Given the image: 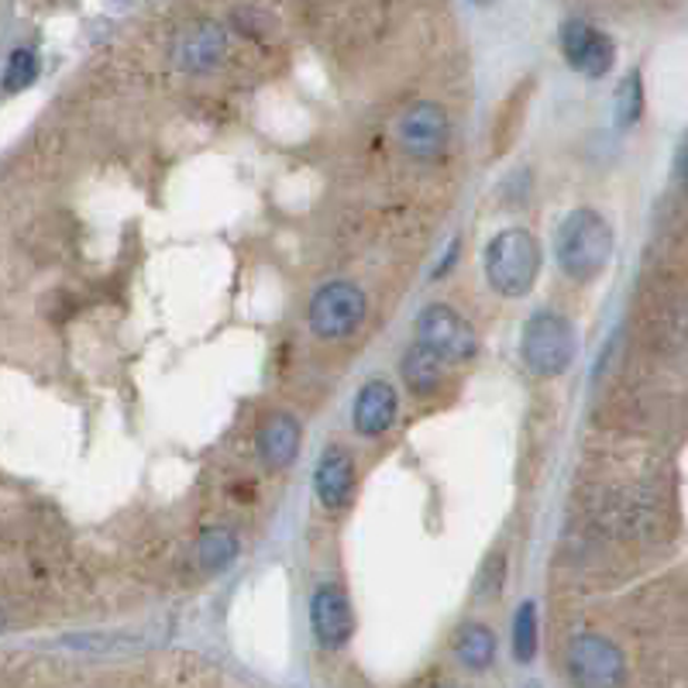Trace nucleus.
I'll use <instances>...</instances> for the list:
<instances>
[{
	"instance_id": "1",
	"label": "nucleus",
	"mask_w": 688,
	"mask_h": 688,
	"mask_svg": "<svg viewBox=\"0 0 688 688\" xmlns=\"http://www.w3.org/2000/svg\"><path fill=\"white\" fill-rule=\"evenodd\" d=\"M555 251H558V266L565 276L578 282L596 279L609 266L612 231L596 210L582 207L565 217V225L558 228V238H555Z\"/></svg>"
},
{
	"instance_id": "2",
	"label": "nucleus",
	"mask_w": 688,
	"mask_h": 688,
	"mask_svg": "<svg viewBox=\"0 0 688 688\" xmlns=\"http://www.w3.org/2000/svg\"><path fill=\"white\" fill-rule=\"evenodd\" d=\"M540 272V245L524 228L499 231L486 248V276L496 293L527 297Z\"/></svg>"
},
{
	"instance_id": "3",
	"label": "nucleus",
	"mask_w": 688,
	"mask_h": 688,
	"mask_svg": "<svg viewBox=\"0 0 688 688\" xmlns=\"http://www.w3.org/2000/svg\"><path fill=\"white\" fill-rule=\"evenodd\" d=\"M520 358L534 376H561L575 361V328L555 310L534 313L520 338Z\"/></svg>"
},
{
	"instance_id": "4",
	"label": "nucleus",
	"mask_w": 688,
	"mask_h": 688,
	"mask_svg": "<svg viewBox=\"0 0 688 688\" xmlns=\"http://www.w3.org/2000/svg\"><path fill=\"white\" fill-rule=\"evenodd\" d=\"M417 341L438 351L445 361H468L479 351V338L461 313L445 303H430L417 317Z\"/></svg>"
},
{
	"instance_id": "5",
	"label": "nucleus",
	"mask_w": 688,
	"mask_h": 688,
	"mask_svg": "<svg viewBox=\"0 0 688 688\" xmlns=\"http://www.w3.org/2000/svg\"><path fill=\"white\" fill-rule=\"evenodd\" d=\"M366 317V293L355 282H328L310 300V328L320 338H348Z\"/></svg>"
},
{
	"instance_id": "6",
	"label": "nucleus",
	"mask_w": 688,
	"mask_h": 688,
	"mask_svg": "<svg viewBox=\"0 0 688 688\" xmlns=\"http://www.w3.org/2000/svg\"><path fill=\"white\" fill-rule=\"evenodd\" d=\"M571 675L582 685H620L627 678V661L620 655V647L599 637V634H586L571 644L568 655Z\"/></svg>"
},
{
	"instance_id": "7",
	"label": "nucleus",
	"mask_w": 688,
	"mask_h": 688,
	"mask_svg": "<svg viewBox=\"0 0 688 688\" xmlns=\"http://www.w3.org/2000/svg\"><path fill=\"white\" fill-rule=\"evenodd\" d=\"M451 141V121L438 103H413L400 121V144L413 159H438Z\"/></svg>"
},
{
	"instance_id": "8",
	"label": "nucleus",
	"mask_w": 688,
	"mask_h": 688,
	"mask_svg": "<svg viewBox=\"0 0 688 688\" xmlns=\"http://www.w3.org/2000/svg\"><path fill=\"white\" fill-rule=\"evenodd\" d=\"M310 627L323 647H345L355 634V612L345 592L323 586L310 599Z\"/></svg>"
},
{
	"instance_id": "9",
	"label": "nucleus",
	"mask_w": 688,
	"mask_h": 688,
	"mask_svg": "<svg viewBox=\"0 0 688 688\" xmlns=\"http://www.w3.org/2000/svg\"><path fill=\"white\" fill-rule=\"evenodd\" d=\"M351 420L361 438H379V433H386L396 420V389L382 379L366 382L355 396Z\"/></svg>"
},
{
	"instance_id": "10",
	"label": "nucleus",
	"mask_w": 688,
	"mask_h": 688,
	"mask_svg": "<svg viewBox=\"0 0 688 688\" xmlns=\"http://www.w3.org/2000/svg\"><path fill=\"white\" fill-rule=\"evenodd\" d=\"M317 499L328 506V510H341L355 492V461L345 448H328L317 461L313 472Z\"/></svg>"
},
{
	"instance_id": "11",
	"label": "nucleus",
	"mask_w": 688,
	"mask_h": 688,
	"mask_svg": "<svg viewBox=\"0 0 688 688\" xmlns=\"http://www.w3.org/2000/svg\"><path fill=\"white\" fill-rule=\"evenodd\" d=\"M225 52H228V39L217 24L187 28L176 42V62H179V69H187V72L213 69L217 62L225 59Z\"/></svg>"
},
{
	"instance_id": "12",
	"label": "nucleus",
	"mask_w": 688,
	"mask_h": 688,
	"mask_svg": "<svg viewBox=\"0 0 688 688\" xmlns=\"http://www.w3.org/2000/svg\"><path fill=\"white\" fill-rule=\"evenodd\" d=\"M259 455L272 472H282V468L293 465L300 455V423L286 413H272L259 430Z\"/></svg>"
},
{
	"instance_id": "13",
	"label": "nucleus",
	"mask_w": 688,
	"mask_h": 688,
	"mask_svg": "<svg viewBox=\"0 0 688 688\" xmlns=\"http://www.w3.org/2000/svg\"><path fill=\"white\" fill-rule=\"evenodd\" d=\"M403 382L413 396H430L445 386V358L438 351H430L427 345H413L403 355Z\"/></svg>"
},
{
	"instance_id": "14",
	"label": "nucleus",
	"mask_w": 688,
	"mask_h": 688,
	"mask_svg": "<svg viewBox=\"0 0 688 688\" xmlns=\"http://www.w3.org/2000/svg\"><path fill=\"white\" fill-rule=\"evenodd\" d=\"M241 545H238V534L228 527H207L197 540V561L207 575H221L235 565Z\"/></svg>"
},
{
	"instance_id": "15",
	"label": "nucleus",
	"mask_w": 688,
	"mask_h": 688,
	"mask_svg": "<svg viewBox=\"0 0 688 688\" xmlns=\"http://www.w3.org/2000/svg\"><path fill=\"white\" fill-rule=\"evenodd\" d=\"M455 658L465 665V668H472V671H482L492 665L496 658V637L489 627L482 624H468L461 627L458 640H455Z\"/></svg>"
},
{
	"instance_id": "16",
	"label": "nucleus",
	"mask_w": 688,
	"mask_h": 688,
	"mask_svg": "<svg viewBox=\"0 0 688 688\" xmlns=\"http://www.w3.org/2000/svg\"><path fill=\"white\" fill-rule=\"evenodd\" d=\"M612 56H617V49H612V39L602 31L592 28L589 42L582 49V56H578V72H586V77H606L609 66H612Z\"/></svg>"
},
{
	"instance_id": "17",
	"label": "nucleus",
	"mask_w": 688,
	"mask_h": 688,
	"mask_svg": "<svg viewBox=\"0 0 688 688\" xmlns=\"http://www.w3.org/2000/svg\"><path fill=\"white\" fill-rule=\"evenodd\" d=\"M534 655H537V606L524 602L513 617V658L527 665L534 661Z\"/></svg>"
},
{
	"instance_id": "18",
	"label": "nucleus",
	"mask_w": 688,
	"mask_h": 688,
	"mask_svg": "<svg viewBox=\"0 0 688 688\" xmlns=\"http://www.w3.org/2000/svg\"><path fill=\"white\" fill-rule=\"evenodd\" d=\"M640 111H644V87H640V77L630 72V77L620 83L617 90V124L620 128H630L640 121Z\"/></svg>"
},
{
	"instance_id": "19",
	"label": "nucleus",
	"mask_w": 688,
	"mask_h": 688,
	"mask_svg": "<svg viewBox=\"0 0 688 688\" xmlns=\"http://www.w3.org/2000/svg\"><path fill=\"white\" fill-rule=\"evenodd\" d=\"M34 77H39V59H34V52L14 49L11 59H8V69H4V87L8 90H24V87L34 83Z\"/></svg>"
},
{
	"instance_id": "20",
	"label": "nucleus",
	"mask_w": 688,
	"mask_h": 688,
	"mask_svg": "<svg viewBox=\"0 0 688 688\" xmlns=\"http://www.w3.org/2000/svg\"><path fill=\"white\" fill-rule=\"evenodd\" d=\"M502 589V555H492L489 565L482 568V582H479V596H492Z\"/></svg>"
},
{
	"instance_id": "21",
	"label": "nucleus",
	"mask_w": 688,
	"mask_h": 688,
	"mask_svg": "<svg viewBox=\"0 0 688 688\" xmlns=\"http://www.w3.org/2000/svg\"><path fill=\"white\" fill-rule=\"evenodd\" d=\"M472 4H479V8H489V4H496V0H472Z\"/></svg>"
}]
</instances>
